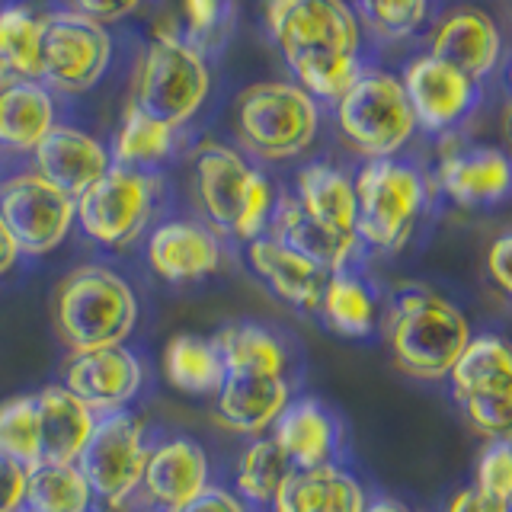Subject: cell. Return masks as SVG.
<instances>
[{
	"label": "cell",
	"instance_id": "cell-44",
	"mask_svg": "<svg viewBox=\"0 0 512 512\" xmlns=\"http://www.w3.org/2000/svg\"><path fill=\"white\" fill-rule=\"evenodd\" d=\"M445 512H509V503L490 500V496H484L480 490L464 487L452 496V500H448Z\"/></svg>",
	"mask_w": 512,
	"mask_h": 512
},
{
	"label": "cell",
	"instance_id": "cell-11",
	"mask_svg": "<svg viewBox=\"0 0 512 512\" xmlns=\"http://www.w3.org/2000/svg\"><path fill=\"white\" fill-rule=\"evenodd\" d=\"M157 183L144 170L109 167L84 196L74 199L80 231L103 247H125L148 228Z\"/></svg>",
	"mask_w": 512,
	"mask_h": 512
},
{
	"label": "cell",
	"instance_id": "cell-14",
	"mask_svg": "<svg viewBox=\"0 0 512 512\" xmlns=\"http://www.w3.org/2000/svg\"><path fill=\"white\" fill-rule=\"evenodd\" d=\"M61 384L96 416H106L125 410L138 397L144 384V368L128 346L71 352Z\"/></svg>",
	"mask_w": 512,
	"mask_h": 512
},
{
	"label": "cell",
	"instance_id": "cell-5",
	"mask_svg": "<svg viewBox=\"0 0 512 512\" xmlns=\"http://www.w3.org/2000/svg\"><path fill=\"white\" fill-rule=\"evenodd\" d=\"M192 183L202 212L218 231L234 234L244 244L266 234L276 196L266 176L250 167L244 154L231 151L228 144L205 141L192 157Z\"/></svg>",
	"mask_w": 512,
	"mask_h": 512
},
{
	"label": "cell",
	"instance_id": "cell-32",
	"mask_svg": "<svg viewBox=\"0 0 512 512\" xmlns=\"http://www.w3.org/2000/svg\"><path fill=\"white\" fill-rule=\"evenodd\" d=\"M93 490L77 464H36L26 471V512H90Z\"/></svg>",
	"mask_w": 512,
	"mask_h": 512
},
{
	"label": "cell",
	"instance_id": "cell-42",
	"mask_svg": "<svg viewBox=\"0 0 512 512\" xmlns=\"http://www.w3.org/2000/svg\"><path fill=\"white\" fill-rule=\"evenodd\" d=\"M141 0H74V10L90 16L93 23H116L132 10H138Z\"/></svg>",
	"mask_w": 512,
	"mask_h": 512
},
{
	"label": "cell",
	"instance_id": "cell-47",
	"mask_svg": "<svg viewBox=\"0 0 512 512\" xmlns=\"http://www.w3.org/2000/svg\"><path fill=\"white\" fill-rule=\"evenodd\" d=\"M154 512H160V509H154Z\"/></svg>",
	"mask_w": 512,
	"mask_h": 512
},
{
	"label": "cell",
	"instance_id": "cell-9",
	"mask_svg": "<svg viewBox=\"0 0 512 512\" xmlns=\"http://www.w3.org/2000/svg\"><path fill=\"white\" fill-rule=\"evenodd\" d=\"M356 186V237L375 250H400L423 212V176L407 164L368 160L352 180Z\"/></svg>",
	"mask_w": 512,
	"mask_h": 512
},
{
	"label": "cell",
	"instance_id": "cell-16",
	"mask_svg": "<svg viewBox=\"0 0 512 512\" xmlns=\"http://www.w3.org/2000/svg\"><path fill=\"white\" fill-rule=\"evenodd\" d=\"M429 55L448 61L477 84L480 77L493 74L496 61L503 55L500 26L480 7H455L442 16L436 32H432Z\"/></svg>",
	"mask_w": 512,
	"mask_h": 512
},
{
	"label": "cell",
	"instance_id": "cell-12",
	"mask_svg": "<svg viewBox=\"0 0 512 512\" xmlns=\"http://www.w3.org/2000/svg\"><path fill=\"white\" fill-rule=\"evenodd\" d=\"M112 39L106 26L77 10L42 16V84L61 93H87L109 68Z\"/></svg>",
	"mask_w": 512,
	"mask_h": 512
},
{
	"label": "cell",
	"instance_id": "cell-1",
	"mask_svg": "<svg viewBox=\"0 0 512 512\" xmlns=\"http://www.w3.org/2000/svg\"><path fill=\"white\" fill-rule=\"evenodd\" d=\"M266 26L314 100L336 103L362 71V29L346 0H266Z\"/></svg>",
	"mask_w": 512,
	"mask_h": 512
},
{
	"label": "cell",
	"instance_id": "cell-23",
	"mask_svg": "<svg viewBox=\"0 0 512 512\" xmlns=\"http://www.w3.org/2000/svg\"><path fill=\"white\" fill-rule=\"evenodd\" d=\"M247 260L250 269L272 288L276 298L295 304L301 311H317L327 272H320L311 260H304L301 253H295L292 247H285L282 240L269 234L250 240Z\"/></svg>",
	"mask_w": 512,
	"mask_h": 512
},
{
	"label": "cell",
	"instance_id": "cell-41",
	"mask_svg": "<svg viewBox=\"0 0 512 512\" xmlns=\"http://www.w3.org/2000/svg\"><path fill=\"white\" fill-rule=\"evenodd\" d=\"M512 234H500L487 250V272L500 292H512Z\"/></svg>",
	"mask_w": 512,
	"mask_h": 512
},
{
	"label": "cell",
	"instance_id": "cell-20",
	"mask_svg": "<svg viewBox=\"0 0 512 512\" xmlns=\"http://www.w3.org/2000/svg\"><path fill=\"white\" fill-rule=\"evenodd\" d=\"M266 234L282 240V244L292 247L295 253H301L304 260H311L320 272H327V276H333V272H343L346 263L359 250V237L356 234L330 228V224L311 218L308 212H301V205L292 196L276 199Z\"/></svg>",
	"mask_w": 512,
	"mask_h": 512
},
{
	"label": "cell",
	"instance_id": "cell-6",
	"mask_svg": "<svg viewBox=\"0 0 512 512\" xmlns=\"http://www.w3.org/2000/svg\"><path fill=\"white\" fill-rule=\"evenodd\" d=\"M212 74L196 45L180 39L176 29H157L148 52L138 58L132 80V103L160 125L180 128L202 109Z\"/></svg>",
	"mask_w": 512,
	"mask_h": 512
},
{
	"label": "cell",
	"instance_id": "cell-30",
	"mask_svg": "<svg viewBox=\"0 0 512 512\" xmlns=\"http://www.w3.org/2000/svg\"><path fill=\"white\" fill-rule=\"evenodd\" d=\"M164 375L189 397H215L224 381V362L212 340L196 333H176L164 349Z\"/></svg>",
	"mask_w": 512,
	"mask_h": 512
},
{
	"label": "cell",
	"instance_id": "cell-22",
	"mask_svg": "<svg viewBox=\"0 0 512 512\" xmlns=\"http://www.w3.org/2000/svg\"><path fill=\"white\" fill-rule=\"evenodd\" d=\"M269 506L272 512H365L368 496L356 477L330 461L295 468Z\"/></svg>",
	"mask_w": 512,
	"mask_h": 512
},
{
	"label": "cell",
	"instance_id": "cell-24",
	"mask_svg": "<svg viewBox=\"0 0 512 512\" xmlns=\"http://www.w3.org/2000/svg\"><path fill=\"white\" fill-rule=\"evenodd\" d=\"M512 183L509 157L500 148H468L442 157L439 186L458 205H493L500 202Z\"/></svg>",
	"mask_w": 512,
	"mask_h": 512
},
{
	"label": "cell",
	"instance_id": "cell-34",
	"mask_svg": "<svg viewBox=\"0 0 512 512\" xmlns=\"http://www.w3.org/2000/svg\"><path fill=\"white\" fill-rule=\"evenodd\" d=\"M295 464L285 458L282 448L272 442L269 436H256L244 455H240L237 464V493L250 503L269 506L276 500V493L282 490V484L292 477Z\"/></svg>",
	"mask_w": 512,
	"mask_h": 512
},
{
	"label": "cell",
	"instance_id": "cell-38",
	"mask_svg": "<svg viewBox=\"0 0 512 512\" xmlns=\"http://www.w3.org/2000/svg\"><path fill=\"white\" fill-rule=\"evenodd\" d=\"M461 410L468 423L487 439H503L512 426V394H490L461 400Z\"/></svg>",
	"mask_w": 512,
	"mask_h": 512
},
{
	"label": "cell",
	"instance_id": "cell-10",
	"mask_svg": "<svg viewBox=\"0 0 512 512\" xmlns=\"http://www.w3.org/2000/svg\"><path fill=\"white\" fill-rule=\"evenodd\" d=\"M151 445L144 420L128 410L96 416V426L84 445V452L74 461L80 474L87 477L93 500L119 509L141 490L144 464H148Z\"/></svg>",
	"mask_w": 512,
	"mask_h": 512
},
{
	"label": "cell",
	"instance_id": "cell-33",
	"mask_svg": "<svg viewBox=\"0 0 512 512\" xmlns=\"http://www.w3.org/2000/svg\"><path fill=\"white\" fill-rule=\"evenodd\" d=\"M317 311L324 314L327 327L343 336H368L378 324V304L372 292L349 272H333L324 282Z\"/></svg>",
	"mask_w": 512,
	"mask_h": 512
},
{
	"label": "cell",
	"instance_id": "cell-2",
	"mask_svg": "<svg viewBox=\"0 0 512 512\" xmlns=\"http://www.w3.org/2000/svg\"><path fill=\"white\" fill-rule=\"evenodd\" d=\"M212 343L224 362V381L215 394V420L237 436H266L292 400L282 340L266 327L234 324L215 333Z\"/></svg>",
	"mask_w": 512,
	"mask_h": 512
},
{
	"label": "cell",
	"instance_id": "cell-43",
	"mask_svg": "<svg viewBox=\"0 0 512 512\" xmlns=\"http://www.w3.org/2000/svg\"><path fill=\"white\" fill-rule=\"evenodd\" d=\"M180 512H247V506H244V500H240L237 493L208 484V487L196 496V500H192V503H189L186 509H180Z\"/></svg>",
	"mask_w": 512,
	"mask_h": 512
},
{
	"label": "cell",
	"instance_id": "cell-35",
	"mask_svg": "<svg viewBox=\"0 0 512 512\" xmlns=\"http://www.w3.org/2000/svg\"><path fill=\"white\" fill-rule=\"evenodd\" d=\"M0 458L23 468L39 464V407L36 397H10L0 404Z\"/></svg>",
	"mask_w": 512,
	"mask_h": 512
},
{
	"label": "cell",
	"instance_id": "cell-19",
	"mask_svg": "<svg viewBox=\"0 0 512 512\" xmlns=\"http://www.w3.org/2000/svg\"><path fill=\"white\" fill-rule=\"evenodd\" d=\"M148 263L164 282L189 285L221 266V244L199 221H167L148 237Z\"/></svg>",
	"mask_w": 512,
	"mask_h": 512
},
{
	"label": "cell",
	"instance_id": "cell-8",
	"mask_svg": "<svg viewBox=\"0 0 512 512\" xmlns=\"http://www.w3.org/2000/svg\"><path fill=\"white\" fill-rule=\"evenodd\" d=\"M336 125L349 148L368 160L394 157L416 132L400 77L365 68L336 100Z\"/></svg>",
	"mask_w": 512,
	"mask_h": 512
},
{
	"label": "cell",
	"instance_id": "cell-45",
	"mask_svg": "<svg viewBox=\"0 0 512 512\" xmlns=\"http://www.w3.org/2000/svg\"><path fill=\"white\" fill-rule=\"evenodd\" d=\"M16 260H20V250H16V240L10 237L7 224L0 221V276H7V272L16 266Z\"/></svg>",
	"mask_w": 512,
	"mask_h": 512
},
{
	"label": "cell",
	"instance_id": "cell-18",
	"mask_svg": "<svg viewBox=\"0 0 512 512\" xmlns=\"http://www.w3.org/2000/svg\"><path fill=\"white\" fill-rule=\"evenodd\" d=\"M36 157V173L52 186H58L64 196H84V192L100 180V176L112 167L109 148L93 135L80 132L74 125H55L48 132L39 148L32 151Z\"/></svg>",
	"mask_w": 512,
	"mask_h": 512
},
{
	"label": "cell",
	"instance_id": "cell-27",
	"mask_svg": "<svg viewBox=\"0 0 512 512\" xmlns=\"http://www.w3.org/2000/svg\"><path fill=\"white\" fill-rule=\"evenodd\" d=\"M445 378L458 404L471 397L512 394V352L503 336H471Z\"/></svg>",
	"mask_w": 512,
	"mask_h": 512
},
{
	"label": "cell",
	"instance_id": "cell-31",
	"mask_svg": "<svg viewBox=\"0 0 512 512\" xmlns=\"http://www.w3.org/2000/svg\"><path fill=\"white\" fill-rule=\"evenodd\" d=\"M173 148H176V128L154 122L151 116H144L141 109L128 103L122 109L116 138H112L109 160H112V167L144 170V167L164 164L173 154Z\"/></svg>",
	"mask_w": 512,
	"mask_h": 512
},
{
	"label": "cell",
	"instance_id": "cell-37",
	"mask_svg": "<svg viewBox=\"0 0 512 512\" xmlns=\"http://www.w3.org/2000/svg\"><path fill=\"white\" fill-rule=\"evenodd\" d=\"M474 490H480L490 500L509 503L512 496V448L509 439H490L487 448L477 458L474 468Z\"/></svg>",
	"mask_w": 512,
	"mask_h": 512
},
{
	"label": "cell",
	"instance_id": "cell-21",
	"mask_svg": "<svg viewBox=\"0 0 512 512\" xmlns=\"http://www.w3.org/2000/svg\"><path fill=\"white\" fill-rule=\"evenodd\" d=\"M39 407V464H74L84 452L96 413L64 388L45 384L36 394Z\"/></svg>",
	"mask_w": 512,
	"mask_h": 512
},
{
	"label": "cell",
	"instance_id": "cell-7",
	"mask_svg": "<svg viewBox=\"0 0 512 512\" xmlns=\"http://www.w3.org/2000/svg\"><path fill=\"white\" fill-rule=\"evenodd\" d=\"M320 109L311 93L288 80L253 84L237 96L234 132L244 151L260 160H288L314 144Z\"/></svg>",
	"mask_w": 512,
	"mask_h": 512
},
{
	"label": "cell",
	"instance_id": "cell-3",
	"mask_svg": "<svg viewBox=\"0 0 512 512\" xmlns=\"http://www.w3.org/2000/svg\"><path fill=\"white\" fill-rule=\"evenodd\" d=\"M381 333L391 346L394 365L420 381L445 378L474 336L458 304L423 285L404 288L394 298L384 314Z\"/></svg>",
	"mask_w": 512,
	"mask_h": 512
},
{
	"label": "cell",
	"instance_id": "cell-46",
	"mask_svg": "<svg viewBox=\"0 0 512 512\" xmlns=\"http://www.w3.org/2000/svg\"><path fill=\"white\" fill-rule=\"evenodd\" d=\"M365 512H413L410 506L404 503H397V500H375V503H368Z\"/></svg>",
	"mask_w": 512,
	"mask_h": 512
},
{
	"label": "cell",
	"instance_id": "cell-39",
	"mask_svg": "<svg viewBox=\"0 0 512 512\" xmlns=\"http://www.w3.org/2000/svg\"><path fill=\"white\" fill-rule=\"evenodd\" d=\"M26 468L10 458H0V512H23Z\"/></svg>",
	"mask_w": 512,
	"mask_h": 512
},
{
	"label": "cell",
	"instance_id": "cell-40",
	"mask_svg": "<svg viewBox=\"0 0 512 512\" xmlns=\"http://www.w3.org/2000/svg\"><path fill=\"white\" fill-rule=\"evenodd\" d=\"M224 0H183V13L192 36H208L221 23Z\"/></svg>",
	"mask_w": 512,
	"mask_h": 512
},
{
	"label": "cell",
	"instance_id": "cell-15",
	"mask_svg": "<svg viewBox=\"0 0 512 512\" xmlns=\"http://www.w3.org/2000/svg\"><path fill=\"white\" fill-rule=\"evenodd\" d=\"M400 84H404L416 128H426V132H445L458 125L477 100L474 80L432 55L413 58L400 74Z\"/></svg>",
	"mask_w": 512,
	"mask_h": 512
},
{
	"label": "cell",
	"instance_id": "cell-28",
	"mask_svg": "<svg viewBox=\"0 0 512 512\" xmlns=\"http://www.w3.org/2000/svg\"><path fill=\"white\" fill-rule=\"evenodd\" d=\"M301 212L356 234V186L352 176L333 164H308L295 176V196Z\"/></svg>",
	"mask_w": 512,
	"mask_h": 512
},
{
	"label": "cell",
	"instance_id": "cell-17",
	"mask_svg": "<svg viewBox=\"0 0 512 512\" xmlns=\"http://www.w3.org/2000/svg\"><path fill=\"white\" fill-rule=\"evenodd\" d=\"M208 455L189 436H173L151 448L141 490L160 512H180L208 487Z\"/></svg>",
	"mask_w": 512,
	"mask_h": 512
},
{
	"label": "cell",
	"instance_id": "cell-29",
	"mask_svg": "<svg viewBox=\"0 0 512 512\" xmlns=\"http://www.w3.org/2000/svg\"><path fill=\"white\" fill-rule=\"evenodd\" d=\"M42 84V16L23 4L0 10V87Z\"/></svg>",
	"mask_w": 512,
	"mask_h": 512
},
{
	"label": "cell",
	"instance_id": "cell-4",
	"mask_svg": "<svg viewBox=\"0 0 512 512\" xmlns=\"http://www.w3.org/2000/svg\"><path fill=\"white\" fill-rule=\"evenodd\" d=\"M52 324L71 352L125 346L138 324V298L119 272L80 266L55 285Z\"/></svg>",
	"mask_w": 512,
	"mask_h": 512
},
{
	"label": "cell",
	"instance_id": "cell-25",
	"mask_svg": "<svg viewBox=\"0 0 512 512\" xmlns=\"http://www.w3.org/2000/svg\"><path fill=\"white\" fill-rule=\"evenodd\" d=\"M269 439L282 448L295 468H317V464L333 461L336 420L327 407H320L311 397L288 400V407L269 429Z\"/></svg>",
	"mask_w": 512,
	"mask_h": 512
},
{
	"label": "cell",
	"instance_id": "cell-26",
	"mask_svg": "<svg viewBox=\"0 0 512 512\" xmlns=\"http://www.w3.org/2000/svg\"><path fill=\"white\" fill-rule=\"evenodd\" d=\"M55 125V100L45 84L26 80L0 87V148L32 154Z\"/></svg>",
	"mask_w": 512,
	"mask_h": 512
},
{
	"label": "cell",
	"instance_id": "cell-36",
	"mask_svg": "<svg viewBox=\"0 0 512 512\" xmlns=\"http://www.w3.org/2000/svg\"><path fill=\"white\" fill-rule=\"evenodd\" d=\"M368 23L384 39H404L416 32L429 16V0H359Z\"/></svg>",
	"mask_w": 512,
	"mask_h": 512
},
{
	"label": "cell",
	"instance_id": "cell-13",
	"mask_svg": "<svg viewBox=\"0 0 512 512\" xmlns=\"http://www.w3.org/2000/svg\"><path fill=\"white\" fill-rule=\"evenodd\" d=\"M0 221L7 224L20 256H45L74 228V199L36 170L13 173L0 183Z\"/></svg>",
	"mask_w": 512,
	"mask_h": 512
}]
</instances>
